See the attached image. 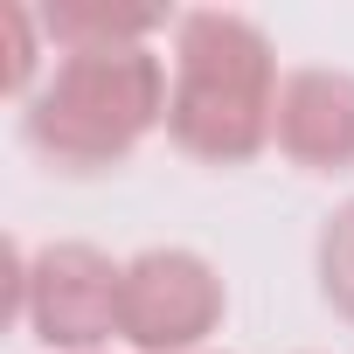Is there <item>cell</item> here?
<instances>
[{
  "instance_id": "cell-1",
  "label": "cell",
  "mask_w": 354,
  "mask_h": 354,
  "mask_svg": "<svg viewBox=\"0 0 354 354\" xmlns=\"http://www.w3.org/2000/svg\"><path fill=\"white\" fill-rule=\"evenodd\" d=\"M278 56L257 21L243 15H181L174 35V97H167V139L202 167H243L271 146L278 111Z\"/></svg>"
},
{
  "instance_id": "cell-2",
  "label": "cell",
  "mask_w": 354,
  "mask_h": 354,
  "mask_svg": "<svg viewBox=\"0 0 354 354\" xmlns=\"http://www.w3.org/2000/svg\"><path fill=\"white\" fill-rule=\"evenodd\" d=\"M167 70L160 56L139 49H84L63 56L56 77L28 97L21 139L42 167L56 174H104L132 160V146L167 118Z\"/></svg>"
},
{
  "instance_id": "cell-3",
  "label": "cell",
  "mask_w": 354,
  "mask_h": 354,
  "mask_svg": "<svg viewBox=\"0 0 354 354\" xmlns=\"http://www.w3.org/2000/svg\"><path fill=\"white\" fill-rule=\"evenodd\" d=\"M118 285H125V264H111L91 243H49L35 257L15 250V319H28L42 347L91 354L97 340H111Z\"/></svg>"
},
{
  "instance_id": "cell-4",
  "label": "cell",
  "mask_w": 354,
  "mask_h": 354,
  "mask_svg": "<svg viewBox=\"0 0 354 354\" xmlns=\"http://www.w3.org/2000/svg\"><path fill=\"white\" fill-rule=\"evenodd\" d=\"M223 326V278L195 250H139L118 285V333L139 354H195Z\"/></svg>"
},
{
  "instance_id": "cell-5",
  "label": "cell",
  "mask_w": 354,
  "mask_h": 354,
  "mask_svg": "<svg viewBox=\"0 0 354 354\" xmlns=\"http://www.w3.org/2000/svg\"><path fill=\"white\" fill-rule=\"evenodd\" d=\"M271 139L306 174H347L354 167V77L347 70H292L278 84Z\"/></svg>"
},
{
  "instance_id": "cell-6",
  "label": "cell",
  "mask_w": 354,
  "mask_h": 354,
  "mask_svg": "<svg viewBox=\"0 0 354 354\" xmlns=\"http://www.w3.org/2000/svg\"><path fill=\"white\" fill-rule=\"evenodd\" d=\"M167 15L153 8H104V0H49L42 8V28L63 56H84V49H139Z\"/></svg>"
},
{
  "instance_id": "cell-7",
  "label": "cell",
  "mask_w": 354,
  "mask_h": 354,
  "mask_svg": "<svg viewBox=\"0 0 354 354\" xmlns=\"http://www.w3.org/2000/svg\"><path fill=\"white\" fill-rule=\"evenodd\" d=\"M319 292L340 319H354V202L333 209L319 230Z\"/></svg>"
},
{
  "instance_id": "cell-8",
  "label": "cell",
  "mask_w": 354,
  "mask_h": 354,
  "mask_svg": "<svg viewBox=\"0 0 354 354\" xmlns=\"http://www.w3.org/2000/svg\"><path fill=\"white\" fill-rule=\"evenodd\" d=\"M8 42H15V56H8V91L15 97H35L28 84H35V15L28 8H8Z\"/></svg>"
}]
</instances>
